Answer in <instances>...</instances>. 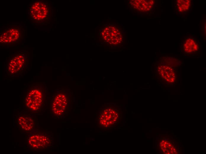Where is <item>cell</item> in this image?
<instances>
[{"label":"cell","mask_w":206,"mask_h":154,"mask_svg":"<svg viewBox=\"0 0 206 154\" xmlns=\"http://www.w3.org/2000/svg\"><path fill=\"white\" fill-rule=\"evenodd\" d=\"M48 3L42 0H36L30 4L28 9L30 21L36 24L45 23L49 15Z\"/></svg>","instance_id":"4"},{"label":"cell","mask_w":206,"mask_h":154,"mask_svg":"<svg viewBox=\"0 0 206 154\" xmlns=\"http://www.w3.org/2000/svg\"><path fill=\"white\" fill-rule=\"evenodd\" d=\"M17 122L19 129L23 132H28L31 131L34 128V120L30 115H19Z\"/></svg>","instance_id":"9"},{"label":"cell","mask_w":206,"mask_h":154,"mask_svg":"<svg viewBox=\"0 0 206 154\" xmlns=\"http://www.w3.org/2000/svg\"><path fill=\"white\" fill-rule=\"evenodd\" d=\"M181 47L183 52L186 55L194 56L198 55L199 54V41L193 36L184 38L182 42Z\"/></svg>","instance_id":"8"},{"label":"cell","mask_w":206,"mask_h":154,"mask_svg":"<svg viewBox=\"0 0 206 154\" xmlns=\"http://www.w3.org/2000/svg\"><path fill=\"white\" fill-rule=\"evenodd\" d=\"M161 59V64L175 68L179 67L181 63L179 59L175 58L171 56H164Z\"/></svg>","instance_id":"12"},{"label":"cell","mask_w":206,"mask_h":154,"mask_svg":"<svg viewBox=\"0 0 206 154\" xmlns=\"http://www.w3.org/2000/svg\"><path fill=\"white\" fill-rule=\"evenodd\" d=\"M29 54L27 52L20 51L11 55L7 62L5 70L9 76L22 75L28 67Z\"/></svg>","instance_id":"2"},{"label":"cell","mask_w":206,"mask_h":154,"mask_svg":"<svg viewBox=\"0 0 206 154\" xmlns=\"http://www.w3.org/2000/svg\"><path fill=\"white\" fill-rule=\"evenodd\" d=\"M23 31L20 26H12L2 30L0 33L1 44H14L19 41L22 37Z\"/></svg>","instance_id":"6"},{"label":"cell","mask_w":206,"mask_h":154,"mask_svg":"<svg viewBox=\"0 0 206 154\" xmlns=\"http://www.w3.org/2000/svg\"><path fill=\"white\" fill-rule=\"evenodd\" d=\"M51 132L48 131L35 132L29 136L27 140V146L34 151H44L53 145V138Z\"/></svg>","instance_id":"3"},{"label":"cell","mask_w":206,"mask_h":154,"mask_svg":"<svg viewBox=\"0 0 206 154\" xmlns=\"http://www.w3.org/2000/svg\"><path fill=\"white\" fill-rule=\"evenodd\" d=\"M46 100L45 86L42 82L33 84L25 91L22 103L26 110L39 113L44 108Z\"/></svg>","instance_id":"1"},{"label":"cell","mask_w":206,"mask_h":154,"mask_svg":"<svg viewBox=\"0 0 206 154\" xmlns=\"http://www.w3.org/2000/svg\"><path fill=\"white\" fill-rule=\"evenodd\" d=\"M175 3L176 8L179 13H184L189 11L191 6L190 0H177Z\"/></svg>","instance_id":"11"},{"label":"cell","mask_w":206,"mask_h":154,"mask_svg":"<svg viewBox=\"0 0 206 154\" xmlns=\"http://www.w3.org/2000/svg\"><path fill=\"white\" fill-rule=\"evenodd\" d=\"M135 4L136 8L141 12H147L150 10L154 4L153 0H137Z\"/></svg>","instance_id":"10"},{"label":"cell","mask_w":206,"mask_h":154,"mask_svg":"<svg viewBox=\"0 0 206 154\" xmlns=\"http://www.w3.org/2000/svg\"><path fill=\"white\" fill-rule=\"evenodd\" d=\"M51 110L53 115L60 118L65 116L68 108V97L64 91H59L54 95L52 100Z\"/></svg>","instance_id":"5"},{"label":"cell","mask_w":206,"mask_h":154,"mask_svg":"<svg viewBox=\"0 0 206 154\" xmlns=\"http://www.w3.org/2000/svg\"><path fill=\"white\" fill-rule=\"evenodd\" d=\"M158 73L166 84H173L177 81L178 72L175 68L161 64L157 67Z\"/></svg>","instance_id":"7"},{"label":"cell","mask_w":206,"mask_h":154,"mask_svg":"<svg viewBox=\"0 0 206 154\" xmlns=\"http://www.w3.org/2000/svg\"><path fill=\"white\" fill-rule=\"evenodd\" d=\"M171 146V144H170V145H168L169 147H170Z\"/></svg>","instance_id":"14"},{"label":"cell","mask_w":206,"mask_h":154,"mask_svg":"<svg viewBox=\"0 0 206 154\" xmlns=\"http://www.w3.org/2000/svg\"><path fill=\"white\" fill-rule=\"evenodd\" d=\"M164 143L165 144H167V142L166 141H165Z\"/></svg>","instance_id":"13"}]
</instances>
